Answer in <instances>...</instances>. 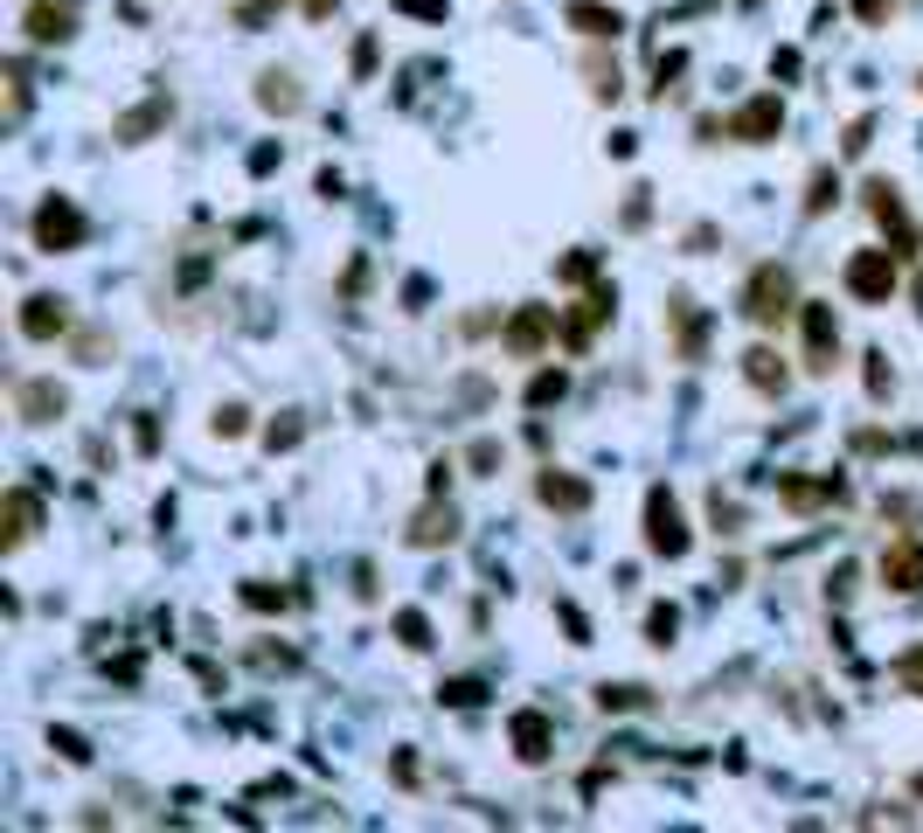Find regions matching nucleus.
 Masks as SVG:
<instances>
[{
    "label": "nucleus",
    "instance_id": "nucleus-1",
    "mask_svg": "<svg viewBox=\"0 0 923 833\" xmlns=\"http://www.w3.org/2000/svg\"><path fill=\"white\" fill-rule=\"evenodd\" d=\"M791 306H799L791 271H785V264H757V271H750V286H743V319H750V327H778Z\"/></svg>",
    "mask_w": 923,
    "mask_h": 833
},
{
    "label": "nucleus",
    "instance_id": "nucleus-2",
    "mask_svg": "<svg viewBox=\"0 0 923 833\" xmlns=\"http://www.w3.org/2000/svg\"><path fill=\"white\" fill-rule=\"evenodd\" d=\"M902 286V264H896V251H854L847 257V292L854 299H869V306H882Z\"/></svg>",
    "mask_w": 923,
    "mask_h": 833
},
{
    "label": "nucleus",
    "instance_id": "nucleus-3",
    "mask_svg": "<svg viewBox=\"0 0 923 833\" xmlns=\"http://www.w3.org/2000/svg\"><path fill=\"white\" fill-rule=\"evenodd\" d=\"M646 548L653 556H688V521H681V500L667 494V486H653L646 494Z\"/></svg>",
    "mask_w": 923,
    "mask_h": 833
},
{
    "label": "nucleus",
    "instance_id": "nucleus-4",
    "mask_svg": "<svg viewBox=\"0 0 923 833\" xmlns=\"http://www.w3.org/2000/svg\"><path fill=\"white\" fill-rule=\"evenodd\" d=\"M799 319H805V369H813V375H834V362H840L834 306H819V299H799Z\"/></svg>",
    "mask_w": 923,
    "mask_h": 833
},
{
    "label": "nucleus",
    "instance_id": "nucleus-5",
    "mask_svg": "<svg viewBox=\"0 0 923 833\" xmlns=\"http://www.w3.org/2000/svg\"><path fill=\"white\" fill-rule=\"evenodd\" d=\"M35 243H42V251H77V243H84L77 202H70V195H49L42 208H35Z\"/></svg>",
    "mask_w": 923,
    "mask_h": 833
},
{
    "label": "nucleus",
    "instance_id": "nucleus-6",
    "mask_svg": "<svg viewBox=\"0 0 923 833\" xmlns=\"http://www.w3.org/2000/svg\"><path fill=\"white\" fill-rule=\"evenodd\" d=\"M549 340H556V313H549V306H521L514 319H507L500 348H507V354H521V362H527V354H542V348H549Z\"/></svg>",
    "mask_w": 923,
    "mask_h": 833
},
{
    "label": "nucleus",
    "instance_id": "nucleus-7",
    "mask_svg": "<svg viewBox=\"0 0 923 833\" xmlns=\"http://www.w3.org/2000/svg\"><path fill=\"white\" fill-rule=\"evenodd\" d=\"M778 125H785V105L778 98H750L743 111H729V140H743V146H764V140H778Z\"/></svg>",
    "mask_w": 923,
    "mask_h": 833
},
{
    "label": "nucleus",
    "instance_id": "nucleus-8",
    "mask_svg": "<svg viewBox=\"0 0 923 833\" xmlns=\"http://www.w3.org/2000/svg\"><path fill=\"white\" fill-rule=\"evenodd\" d=\"M882 583L902 597H916L923 591V542H889L882 548Z\"/></svg>",
    "mask_w": 923,
    "mask_h": 833
},
{
    "label": "nucleus",
    "instance_id": "nucleus-9",
    "mask_svg": "<svg viewBox=\"0 0 923 833\" xmlns=\"http://www.w3.org/2000/svg\"><path fill=\"white\" fill-rule=\"evenodd\" d=\"M535 494H542V507H556V515H583V507H591V486L576 480V472H542L535 480Z\"/></svg>",
    "mask_w": 923,
    "mask_h": 833
},
{
    "label": "nucleus",
    "instance_id": "nucleus-10",
    "mask_svg": "<svg viewBox=\"0 0 923 833\" xmlns=\"http://www.w3.org/2000/svg\"><path fill=\"white\" fill-rule=\"evenodd\" d=\"M869 208H875V222L896 237V251H916V230H910V216H902V202H896V188L889 181H869Z\"/></svg>",
    "mask_w": 923,
    "mask_h": 833
},
{
    "label": "nucleus",
    "instance_id": "nucleus-11",
    "mask_svg": "<svg viewBox=\"0 0 923 833\" xmlns=\"http://www.w3.org/2000/svg\"><path fill=\"white\" fill-rule=\"evenodd\" d=\"M63 327H70V306H63L56 292H35L28 306H22V334H28V340H56Z\"/></svg>",
    "mask_w": 923,
    "mask_h": 833
},
{
    "label": "nucleus",
    "instance_id": "nucleus-12",
    "mask_svg": "<svg viewBox=\"0 0 923 833\" xmlns=\"http://www.w3.org/2000/svg\"><path fill=\"white\" fill-rule=\"evenodd\" d=\"M0 521H8V528H0V542H8V548H22V542L35 535V521H42V500H35L28 486H14L8 507H0Z\"/></svg>",
    "mask_w": 923,
    "mask_h": 833
},
{
    "label": "nucleus",
    "instance_id": "nucleus-13",
    "mask_svg": "<svg viewBox=\"0 0 923 833\" xmlns=\"http://www.w3.org/2000/svg\"><path fill=\"white\" fill-rule=\"evenodd\" d=\"M667 319H673V340H681V362H702L708 327H702V313H694V299H688V292H673V299H667Z\"/></svg>",
    "mask_w": 923,
    "mask_h": 833
},
{
    "label": "nucleus",
    "instance_id": "nucleus-14",
    "mask_svg": "<svg viewBox=\"0 0 923 833\" xmlns=\"http://www.w3.org/2000/svg\"><path fill=\"white\" fill-rule=\"evenodd\" d=\"M549 744H556L549 715H542V709H521V715H514V757H521V764H542V757H549Z\"/></svg>",
    "mask_w": 923,
    "mask_h": 833
},
{
    "label": "nucleus",
    "instance_id": "nucleus-15",
    "mask_svg": "<svg viewBox=\"0 0 923 833\" xmlns=\"http://www.w3.org/2000/svg\"><path fill=\"white\" fill-rule=\"evenodd\" d=\"M70 0H35L28 8V43H70Z\"/></svg>",
    "mask_w": 923,
    "mask_h": 833
},
{
    "label": "nucleus",
    "instance_id": "nucleus-16",
    "mask_svg": "<svg viewBox=\"0 0 923 833\" xmlns=\"http://www.w3.org/2000/svg\"><path fill=\"white\" fill-rule=\"evenodd\" d=\"M63 403H70V396L56 389V383H22V389H14V410H22L28 424H49V417H63Z\"/></svg>",
    "mask_w": 923,
    "mask_h": 833
},
{
    "label": "nucleus",
    "instance_id": "nucleus-17",
    "mask_svg": "<svg viewBox=\"0 0 923 833\" xmlns=\"http://www.w3.org/2000/svg\"><path fill=\"white\" fill-rule=\"evenodd\" d=\"M570 28L591 35V43H605V35L626 28V14H618V8H597V0H570Z\"/></svg>",
    "mask_w": 923,
    "mask_h": 833
},
{
    "label": "nucleus",
    "instance_id": "nucleus-18",
    "mask_svg": "<svg viewBox=\"0 0 923 833\" xmlns=\"http://www.w3.org/2000/svg\"><path fill=\"white\" fill-rule=\"evenodd\" d=\"M778 500L785 507H819V500H840V480H778Z\"/></svg>",
    "mask_w": 923,
    "mask_h": 833
},
{
    "label": "nucleus",
    "instance_id": "nucleus-19",
    "mask_svg": "<svg viewBox=\"0 0 923 833\" xmlns=\"http://www.w3.org/2000/svg\"><path fill=\"white\" fill-rule=\"evenodd\" d=\"M167 119H174V105L154 98V105H139V111H125V119H119V140H146V132L167 125Z\"/></svg>",
    "mask_w": 923,
    "mask_h": 833
},
{
    "label": "nucleus",
    "instance_id": "nucleus-20",
    "mask_svg": "<svg viewBox=\"0 0 923 833\" xmlns=\"http://www.w3.org/2000/svg\"><path fill=\"white\" fill-rule=\"evenodd\" d=\"M605 313H611V292H591V299H583V306L570 313V348H583V340L597 334V319H605Z\"/></svg>",
    "mask_w": 923,
    "mask_h": 833
},
{
    "label": "nucleus",
    "instance_id": "nucleus-21",
    "mask_svg": "<svg viewBox=\"0 0 923 833\" xmlns=\"http://www.w3.org/2000/svg\"><path fill=\"white\" fill-rule=\"evenodd\" d=\"M257 105L264 111H299V84L286 70H271V77H257Z\"/></svg>",
    "mask_w": 923,
    "mask_h": 833
},
{
    "label": "nucleus",
    "instance_id": "nucleus-22",
    "mask_svg": "<svg viewBox=\"0 0 923 833\" xmlns=\"http://www.w3.org/2000/svg\"><path fill=\"white\" fill-rule=\"evenodd\" d=\"M743 375H750L757 389H785V362H778L770 348H750V354H743Z\"/></svg>",
    "mask_w": 923,
    "mask_h": 833
},
{
    "label": "nucleus",
    "instance_id": "nucleus-23",
    "mask_svg": "<svg viewBox=\"0 0 923 833\" xmlns=\"http://www.w3.org/2000/svg\"><path fill=\"white\" fill-rule=\"evenodd\" d=\"M410 542H424V548L430 542H451V507H445V515H438V507H424L417 528H410Z\"/></svg>",
    "mask_w": 923,
    "mask_h": 833
},
{
    "label": "nucleus",
    "instance_id": "nucleus-24",
    "mask_svg": "<svg viewBox=\"0 0 923 833\" xmlns=\"http://www.w3.org/2000/svg\"><path fill=\"white\" fill-rule=\"evenodd\" d=\"M570 389V375L562 369H549V375H535V383H527V410H542V403H556V396Z\"/></svg>",
    "mask_w": 923,
    "mask_h": 833
},
{
    "label": "nucleus",
    "instance_id": "nucleus-25",
    "mask_svg": "<svg viewBox=\"0 0 923 833\" xmlns=\"http://www.w3.org/2000/svg\"><path fill=\"white\" fill-rule=\"evenodd\" d=\"M834 195H840V181L819 167V174H813V195H805V216H826V208H834Z\"/></svg>",
    "mask_w": 923,
    "mask_h": 833
},
{
    "label": "nucleus",
    "instance_id": "nucleus-26",
    "mask_svg": "<svg viewBox=\"0 0 923 833\" xmlns=\"http://www.w3.org/2000/svg\"><path fill=\"white\" fill-rule=\"evenodd\" d=\"M396 632H403V647H430V625H424V612H403V618H396Z\"/></svg>",
    "mask_w": 923,
    "mask_h": 833
},
{
    "label": "nucleus",
    "instance_id": "nucleus-27",
    "mask_svg": "<svg viewBox=\"0 0 923 833\" xmlns=\"http://www.w3.org/2000/svg\"><path fill=\"white\" fill-rule=\"evenodd\" d=\"M264 445H271V451H292V445H299V417H286V424H271V431H264Z\"/></svg>",
    "mask_w": 923,
    "mask_h": 833
},
{
    "label": "nucleus",
    "instance_id": "nucleus-28",
    "mask_svg": "<svg viewBox=\"0 0 923 833\" xmlns=\"http://www.w3.org/2000/svg\"><path fill=\"white\" fill-rule=\"evenodd\" d=\"M438 695H445L451 709H473L479 702V680H451V688H438Z\"/></svg>",
    "mask_w": 923,
    "mask_h": 833
},
{
    "label": "nucleus",
    "instance_id": "nucleus-29",
    "mask_svg": "<svg viewBox=\"0 0 923 833\" xmlns=\"http://www.w3.org/2000/svg\"><path fill=\"white\" fill-rule=\"evenodd\" d=\"M396 8H403V14H424V22H445L451 0H396Z\"/></svg>",
    "mask_w": 923,
    "mask_h": 833
},
{
    "label": "nucleus",
    "instance_id": "nucleus-30",
    "mask_svg": "<svg viewBox=\"0 0 923 833\" xmlns=\"http://www.w3.org/2000/svg\"><path fill=\"white\" fill-rule=\"evenodd\" d=\"M673 625H681V618H673V612H667V604H659V612L646 618V632H653V647H667V639H673Z\"/></svg>",
    "mask_w": 923,
    "mask_h": 833
},
{
    "label": "nucleus",
    "instance_id": "nucleus-31",
    "mask_svg": "<svg viewBox=\"0 0 923 833\" xmlns=\"http://www.w3.org/2000/svg\"><path fill=\"white\" fill-rule=\"evenodd\" d=\"M243 604H257V612H271V604H286V591H271V583H251Z\"/></svg>",
    "mask_w": 923,
    "mask_h": 833
},
{
    "label": "nucleus",
    "instance_id": "nucleus-32",
    "mask_svg": "<svg viewBox=\"0 0 923 833\" xmlns=\"http://www.w3.org/2000/svg\"><path fill=\"white\" fill-rule=\"evenodd\" d=\"M896 674H902V680H910V688L923 695V647H916V653H902V667H896Z\"/></svg>",
    "mask_w": 923,
    "mask_h": 833
},
{
    "label": "nucleus",
    "instance_id": "nucleus-33",
    "mask_svg": "<svg viewBox=\"0 0 923 833\" xmlns=\"http://www.w3.org/2000/svg\"><path fill=\"white\" fill-rule=\"evenodd\" d=\"M236 431H243V410H236V403L216 410V438H236Z\"/></svg>",
    "mask_w": 923,
    "mask_h": 833
},
{
    "label": "nucleus",
    "instance_id": "nucleus-34",
    "mask_svg": "<svg viewBox=\"0 0 923 833\" xmlns=\"http://www.w3.org/2000/svg\"><path fill=\"white\" fill-rule=\"evenodd\" d=\"M597 702H605V709H632L639 688H597Z\"/></svg>",
    "mask_w": 923,
    "mask_h": 833
},
{
    "label": "nucleus",
    "instance_id": "nucleus-35",
    "mask_svg": "<svg viewBox=\"0 0 923 833\" xmlns=\"http://www.w3.org/2000/svg\"><path fill=\"white\" fill-rule=\"evenodd\" d=\"M840 146H847V154H869V119H854V125H847V140H840Z\"/></svg>",
    "mask_w": 923,
    "mask_h": 833
},
{
    "label": "nucleus",
    "instance_id": "nucleus-36",
    "mask_svg": "<svg viewBox=\"0 0 923 833\" xmlns=\"http://www.w3.org/2000/svg\"><path fill=\"white\" fill-rule=\"evenodd\" d=\"M56 750H63V757H70V764H84V757H90V750H84V736H70V729H63V736H56Z\"/></svg>",
    "mask_w": 923,
    "mask_h": 833
},
{
    "label": "nucleus",
    "instance_id": "nucleus-37",
    "mask_svg": "<svg viewBox=\"0 0 923 833\" xmlns=\"http://www.w3.org/2000/svg\"><path fill=\"white\" fill-rule=\"evenodd\" d=\"M854 8H861V22H889V8H896V0H854Z\"/></svg>",
    "mask_w": 923,
    "mask_h": 833
},
{
    "label": "nucleus",
    "instance_id": "nucleus-38",
    "mask_svg": "<svg viewBox=\"0 0 923 833\" xmlns=\"http://www.w3.org/2000/svg\"><path fill=\"white\" fill-rule=\"evenodd\" d=\"M333 8H341V0H306V14H313V22H319V14H333Z\"/></svg>",
    "mask_w": 923,
    "mask_h": 833
},
{
    "label": "nucleus",
    "instance_id": "nucleus-39",
    "mask_svg": "<svg viewBox=\"0 0 923 833\" xmlns=\"http://www.w3.org/2000/svg\"><path fill=\"white\" fill-rule=\"evenodd\" d=\"M916 792H923V778H916Z\"/></svg>",
    "mask_w": 923,
    "mask_h": 833
}]
</instances>
